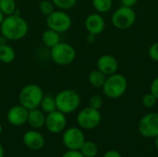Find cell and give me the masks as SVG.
Here are the masks:
<instances>
[{"label":"cell","mask_w":158,"mask_h":157,"mask_svg":"<svg viewBox=\"0 0 158 157\" xmlns=\"http://www.w3.org/2000/svg\"><path fill=\"white\" fill-rule=\"evenodd\" d=\"M96 66H97V69H99L106 76L117 73L118 69V62L117 58L112 55L101 56L97 60Z\"/></svg>","instance_id":"cell-15"},{"label":"cell","mask_w":158,"mask_h":157,"mask_svg":"<svg viewBox=\"0 0 158 157\" xmlns=\"http://www.w3.org/2000/svg\"><path fill=\"white\" fill-rule=\"evenodd\" d=\"M44 93L43 89L35 84L29 83L21 88L19 93V103L28 110L38 108Z\"/></svg>","instance_id":"cell-3"},{"label":"cell","mask_w":158,"mask_h":157,"mask_svg":"<svg viewBox=\"0 0 158 157\" xmlns=\"http://www.w3.org/2000/svg\"><path fill=\"white\" fill-rule=\"evenodd\" d=\"M62 157H85L80 150H68Z\"/></svg>","instance_id":"cell-29"},{"label":"cell","mask_w":158,"mask_h":157,"mask_svg":"<svg viewBox=\"0 0 158 157\" xmlns=\"http://www.w3.org/2000/svg\"><path fill=\"white\" fill-rule=\"evenodd\" d=\"M138 130L145 138H156L158 136V113L152 112L143 116L139 121Z\"/></svg>","instance_id":"cell-9"},{"label":"cell","mask_w":158,"mask_h":157,"mask_svg":"<svg viewBox=\"0 0 158 157\" xmlns=\"http://www.w3.org/2000/svg\"><path fill=\"white\" fill-rule=\"evenodd\" d=\"M50 56L54 63L59 66H68L76 59V49L69 43L59 42L50 49Z\"/></svg>","instance_id":"cell-5"},{"label":"cell","mask_w":158,"mask_h":157,"mask_svg":"<svg viewBox=\"0 0 158 157\" xmlns=\"http://www.w3.org/2000/svg\"><path fill=\"white\" fill-rule=\"evenodd\" d=\"M22 140H23L25 146L28 149L32 150V151L41 150L44 146V143H45L43 134L35 130L26 131L23 134Z\"/></svg>","instance_id":"cell-14"},{"label":"cell","mask_w":158,"mask_h":157,"mask_svg":"<svg viewBox=\"0 0 158 157\" xmlns=\"http://www.w3.org/2000/svg\"><path fill=\"white\" fill-rule=\"evenodd\" d=\"M16 58V51L15 49L6 43L0 44V62L4 64H10Z\"/></svg>","instance_id":"cell-18"},{"label":"cell","mask_w":158,"mask_h":157,"mask_svg":"<svg viewBox=\"0 0 158 157\" xmlns=\"http://www.w3.org/2000/svg\"><path fill=\"white\" fill-rule=\"evenodd\" d=\"M39 1H42V0H39Z\"/></svg>","instance_id":"cell-39"},{"label":"cell","mask_w":158,"mask_h":157,"mask_svg":"<svg viewBox=\"0 0 158 157\" xmlns=\"http://www.w3.org/2000/svg\"><path fill=\"white\" fill-rule=\"evenodd\" d=\"M55 98L56 109L65 115L75 112L81 105V96L72 89H65L60 91Z\"/></svg>","instance_id":"cell-4"},{"label":"cell","mask_w":158,"mask_h":157,"mask_svg":"<svg viewBox=\"0 0 158 157\" xmlns=\"http://www.w3.org/2000/svg\"><path fill=\"white\" fill-rule=\"evenodd\" d=\"M150 93H152L158 100V77H156L151 83L150 86Z\"/></svg>","instance_id":"cell-30"},{"label":"cell","mask_w":158,"mask_h":157,"mask_svg":"<svg viewBox=\"0 0 158 157\" xmlns=\"http://www.w3.org/2000/svg\"><path fill=\"white\" fill-rule=\"evenodd\" d=\"M149 57L155 62H158V42L154 43L148 50Z\"/></svg>","instance_id":"cell-28"},{"label":"cell","mask_w":158,"mask_h":157,"mask_svg":"<svg viewBox=\"0 0 158 157\" xmlns=\"http://www.w3.org/2000/svg\"><path fill=\"white\" fill-rule=\"evenodd\" d=\"M157 101V98L152 93H146L143 97L142 103L146 108H153L154 106H156Z\"/></svg>","instance_id":"cell-26"},{"label":"cell","mask_w":158,"mask_h":157,"mask_svg":"<svg viewBox=\"0 0 158 157\" xmlns=\"http://www.w3.org/2000/svg\"><path fill=\"white\" fill-rule=\"evenodd\" d=\"M67 123L68 120L66 115L58 110H56L54 112L46 114L44 126L49 132L58 134L66 130Z\"/></svg>","instance_id":"cell-11"},{"label":"cell","mask_w":158,"mask_h":157,"mask_svg":"<svg viewBox=\"0 0 158 157\" xmlns=\"http://www.w3.org/2000/svg\"><path fill=\"white\" fill-rule=\"evenodd\" d=\"M106 75H105L103 72H101L99 69H95V70H93L89 73V76H88V81H89V83L93 86V87H95V88H102L105 81H106Z\"/></svg>","instance_id":"cell-19"},{"label":"cell","mask_w":158,"mask_h":157,"mask_svg":"<svg viewBox=\"0 0 158 157\" xmlns=\"http://www.w3.org/2000/svg\"><path fill=\"white\" fill-rule=\"evenodd\" d=\"M2 130H3V127H2V125H1V123H0V135H1V133H2Z\"/></svg>","instance_id":"cell-37"},{"label":"cell","mask_w":158,"mask_h":157,"mask_svg":"<svg viewBox=\"0 0 158 157\" xmlns=\"http://www.w3.org/2000/svg\"><path fill=\"white\" fill-rule=\"evenodd\" d=\"M103 157H122V155H121V154L118 151L109 150V151L105 153V155H104Z\"/></svg>","instance_id":"cell-31"},{"label":"cell","mask_w":158,"mask_h":157,"mask_svg":"<svg viewBox=\"0 0 158 157\" xmlns=\"http://www.w3.org/2000/svg\"><path fill=\"white\" fill-rule=\"evenodd\" d=\"M55 7L56 6H55V5L53 4V2L51 0H42V1H40L39 10L45 17H47L52 12H54Z\"/></svg>","instance_id":"cell-24"},{"label":"cell","mask_w":158,"mask_h":157,"mask_svg":"<svg viewBox=\"0 0 158 157\" xmlns=\"http://www.w3.org/2000/svg\"><path fill=\"white\" fill-rule=\"evenodd\" d=\"M5 156V150H4V147L3 145L0 143V157Z\"/></svg>","instance_id":"cell-34"},{"label":"cell","mask_w":158,"mask_h":157,"mask_svg":"<svg viewBox=\"0 0 158 157\" xmlns=\"http://www.w3.org/2000/svg\"><path fill=\"white\" fill-rule=\"evenodd\" d=\"M45 118L46 115L39 108H34L29 110L27 123L34 130L41 129L45 124Z\"/></svg>","instance_id":"cell-16"},{"label":"cell","mask_w":158,"mask_h":157,"mask_svg":"<svg viewBox=\"0 0 158 157\" xmlns=\"http://www.w3.org/2000/svg\"><path fill=\"white\" fill-rule=\"evenodd\" d=\"M96 40V35L92 34V33H88L86 36V42L88 43H94Z\"/></svg>","instance_id":"cell-33"},{"label":"cell","mask_w":158,"mask_h":157,"mask_svg":"<svg viewBox=\"0 0 158 157\" xmlns=\"http://www.w3.org/2000/svg\"><path fill=\"white\" fill-rule=\"evenodd\" d=\"M29 110L21 105H16L10 107L6 113V119L8 123L14 127H20L27 123Z\"/></svg>","instance_id":"cell-12"},{"label":"cell","mask_w":158,"mask_h":157,"mask_svg":"<svg viewBox=\"0 0 158 157\" xmlns=\"http://www.w3.org/2000/svg\"><path fill=\"white\" fill-rule=\"evenodd\" d=\"M46 25L47 28L61 34L68 31L71 28L72 19L66 12V10L58 9L55 10L46 17Z\"/></svg>","instance_id":"cell-7"},{"label":"cell","mask_w":158,"mask_h":157,"mask_svg":"<svg viewBox=\"0 0 158 157\" xmlns=\"http://www.w3.org/2000/svg\"><path fill=\"white\" fill-rule=\"evenodd\" d=\"M80 151L85 157H95L98 155V146L94 142L85 141Z\"/></svg>","instance_id":"cell-21"},{"label":"cell","mask_w":158,"mask_h":157,"mask_svg":"<svg viewBox=\"0 0 158 157\" xmlns=\"http://www.w3.org/2000/svg\"><path fill=\"white\" fill-rule=\"evenodd\" d=\"M92 4L96 12L100 14L110 11L113 6L112 0H92Z\"/></svg>","instance_id":"cell-22"},{"label":"cell","mask_w":158,"mask_h":157,"mask_svg":"<svg viewBox=\"0 0 158 157\" xmlns=\"http://www.w3.org/2000/svg\"><path fill=\"white\" fill-rule=\"evenodd\" d=\"M41 40H42V43L44 46L51 49L55 45H56L59 42H61L60 41V33L47 28V30H45L42 33Z\"/></svg>","instance_id":"cell-17"},{"label":"cell","mask_w":158,"mask_h":157,"mask_svg":"<svg viewBox=\"0 0 158 157\" xmlns=\"http://www.w3.org/2000/svg\"><path fill=\"white\" fill-rule=\"evenodd\" d=\"M17 9L15 0H0V10L5 16L13 15Z\"/></svg>","instance_id":"cell-23"},{"label":"cell","mask_w":158,"mask_h":157,"mask_svg":"<svg viewBox=\"0 0 158 157\" xmlns=\"http://www.w3.org/2000/svg\"><path fill=\"white\" fill-rule=\"evenodd\" d=\"M39 107H41V110L45 114H49L51 112H54V111L57 110L55 96H52V95H49V94L48 95H44Z\"/></svg>","instance_id":"cell-20"},{"label":"cell","mask_w":158,"mask_h":157,"mask_svg":"<svg viewBox=\"0 0 158 157\" xmlns=\"http://www.w3.org/2000/svg\"><path fill=\"white\" fill-rule=\"evenodd\" d=\"M136 19L137 15L132 7L121 6L113 13L111 22L118 30H127L134 25Z\"/></svg>","instance_id":"cell-6"},{"label":"cell","mask_w":158,"mask_h":157,"mask_svg":"<svg viewBox=\"0 0 158 157\" xmlns=\"http://www.w3.org/2000/svg\"><path fill=\"white\" fill-rule=\"evenodd\" d=\"M84 26L88 33H92L97 36L105 31L106 21L100 13H92L86 17Z\"/></svg>","instance_id":"cell-13"},{"label":"cell","mask_w":158,"mask_h":157,"mask_svg":"<svg viewBox=\"0 0 158 157\" xmlns=\"http://www.w3.org/2000/svg\"><path fill=\"white\" fill-rule=\"evenodd\" d=\"M101 120L102 116L100 111L91 106L82 108L77 116V123L80 128L83 130H94L97 128Z\"/></svg>","instance_id":"cell-8"},{"label":"cell","mask_w":158,"mask_h":157,"mask_svg":"<svg viewBox=\"0 0 158 157\" xmlns=\"http://www.w3.org/2000/svg\"><path fill=\"white\" fill-rule=\"evenodd\" d=\"M62 142L69 150H80L85 142V135L81 129L70 127L63 131Z\"/></svg>","instance_id":"cell-10"},{"label":"cell","mask_w":158,"mask_h":157,"mask_svg":"<svg viewBox=\"0 0 158 157\" xmlns=\"http://www.w3.org/2000/svg\"><path fill=\"white\" fill-rule=\"evenodd\" d=\"M155 146H156V148L158 150V136H156L155 138Z\"/></svg>","instance_id":"cell-36"},{"label":"cell","mask_w":158,"mask_h":157,"mask_svg":"<svg viewBox=\"0 0 158 157\" xmlns=\"http://www.w3.org/2000/svg\"><path fill=\"white\" fill-rule=\"evenodd\" d=\"M5 15L2 13V11L0 10V26H1V24H2V22H3V20H4V19H5Z\"/></svg>","instance_id":"cell-35"},{"label":"cell","mask_w":158,"mask_h":157,"mask_svg":"<svg viewBox=\"0 0 158 157\" xmlns=\"http://www.w3.org/2000/svg\"><path fill=\"white\" fill-rule=\"evenodd\" d=\"M83 1H87V0H83Z\"/></svg>","instance_id":"cell-38"},{"label":"cell","mask_w":158,"mask_h":157,"mask_svg":"<svg viewBox=\"0 0 158 157\" xmlns=\"http://www.w3.org/2000/svg\"><path fill=\"white\" fill-rule=\"evenodd\" d=\"M128 89L127 78L119 73H114L106 77L102 87L103 93L109 99H118L122 97Z\"/></svg>","instance_id":"cell-2"},{"label":"cell","mask_w":158,"mask_h":157,"mask_svg":"<svg viewBox=\"0 0 158 157\" xmlns=\"http://www.w3.org/2000/svg\"><path fill=\"white\" fill-rule=\"evenodd\" d=\"M120 1H121L122 6H130V7L134 6L138 3V0H120Z\"/></svg>","instance_id":"cell-32"},{"label":"cell","mask_w":158,"mask_h":157,"mask_svg":"<svg viewBox=\"0 0 158 157\" xmlns=\"http://www.w3.org/2000/svg\"><path fill=\"white\" fill-rule=\"evenodd\" d=\"M103 104H104V100L101 95L95 94V95H93L89 99V106H91L94 109L99 110L103 106Z\"/></svg>","instance_id":"cell-27"},{"label":"cell","mask_w":158,"mask_h":157,"mask_svg":"<svg viewBox=\"0 0 158 157\" xmlns=\"http://www.w3.org/2000/svg\"><path fill=\"white\" fill-rule=\"evenodd\" d=\"M29 31V24L25 19L19 15L6 16L1 26V35L7 41L17 42L22 40Z\"/></svg>","instance_id":"cell-1"},{"label":"cell","mask_w":158,"mask_h":157,"mask_svg":"<svg viewBox=\"0 0 158 157\" xmlns=\"http://www.w3.org/2000/svg\"><path fill=\"white\" fill-rule=\"evenodd\" d=\"M56 7L62 9V10H68L72 8L76 3L77 0H51Z\"/></svg>","instance_id":"cell-25"}]
</instances>
